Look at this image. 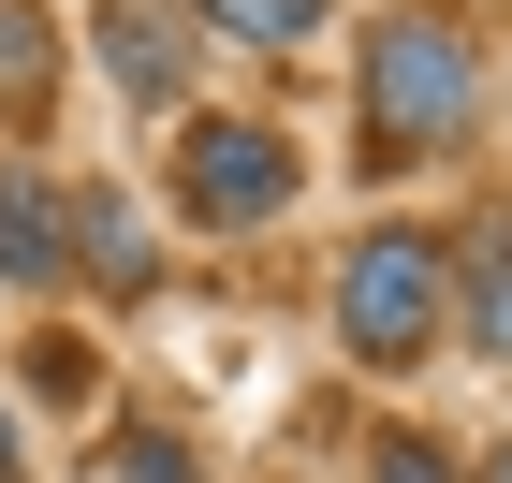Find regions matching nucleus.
Returning <instances> with one entry per match:
<instances>
[{"label":"nucleus","mask_w":512,"mask_h":483,"mask_svg":"<svg viewBox=\"0 0 512 483\" xmlns=\"http://www.w3.org/2000/svg\"><path fill=\"white\" fill-rule=\"evenodd\" d=\"M483 103V30L454 0H395L352 44V176H425Z\"/></svg>","instance_id":"1"},{"label":"nucleus","mask_w":512,"mask_h":483,"mask_svg":"<svg viewBox=\"0 0 512 483\" xmlns=\"http://www.w3.org/2000/svg\"><path fill=\"white\" fill-rule=\"evenodd\" d=\"M439 337H454V235L381 220V235L337 249V352H352L366 381H410Z\"/></svg>","instance_id":"2"},{"label":"nucleus","mask_w":512,"mask_h":483,"mask_svg":"<svg viewBox=\"0 0 512 483\" xmlns=\"http://www.w3.org/2000/svg\"><path fill=\"white\" fill-rule=\"evenodd\" d=\"M161 191H176L191 235H264V220H293V191H308V147L278 118H176Z\"/></svg>","instance_id":"3"},{"label":"nucleus","mask_w":512,"mask_h":483,"mask_svg":"<svg viewBox=\"0 0 512 483\" xmlns=\"http://www.w3.org/2000/svg\"><path fill=\"white\" fill-rule=\"evenodd\" d=\"M88 59H103V88H118L132 118H176L191 103V15L176 0H103L88 15Z\"/></svg>","instance_id":"4"},{"label":"nucleus","mask_w":512,"mask_h":483,"mask_svg":"<svg viewBox=\"0 0 512 483\" xmlns=\"http://www.w3.org/2000/svg\"><path fill=\"white\" fill-rule=\"evenodd\" d=\"M74 279V235H59V191H44L30 147H0V293H59Z\"/></svg>","instance_id":"5"},{"label":"nucleus","mask_w":512,"mask_h":483,"mask_svg":"<svg viewBox=\"0 0 512 483\" xmlns=\"http://www.w3.org/2000/svg\"><path fill=\"white\" fill-rule=\"evenodd\" d=\"M44 118H59V15L0 0V147H30Z\"/></svg>","instance_id":"6"},{"label":"nucleus","mask_w":512,"mask_h":483,"mask_svg":"<svg viewBox=\"0 0 512 483\" xmlns=\"http://www.w3.org/2000/svg\"><path fill=\"white\" fill-rule=\"evenodd\" d=\"M454 337H469L483 366H512V205L483 235H454Z\"/></svg>","instance_id":"7"},{"label":"nucleus","mask_w":512,"mask_h":483,"mask_svg":"<svg viewBox=\"0 0 512 483\" xmlns=\"http://www.w3.org/2000/svg\"><path fill=\"white\" fill-rule=\"evenodd\" d=\"M176 15H191V30H220V44H249V59H308L337 0H176Z\"/></svg>","instance_id":"8"},{"label":"nucleus","mask_w":512,"mask_h":483,"mask_svg":"<svg viewBox=\"0 0 512 483\" xmlns=\"http://www.w3.org/2000/svg\"><path fill=\"white\" fill-rule=\"evenodd\" d=\"M30 396H44V410H88V396H103L88 337H30Z\"/></svg>","instance_id":"9"},{"label":"nucleus","mask_w":512,"mask_h":483,"mask_svg":"<svg viewBox=\"0 0 512 483\" xmlns=\"http://www.w3.org/2000/svg\"><path fill=\"white\" fill-rule=\"evenodd\" d=\"M366 483H469V469H454L425 425H381V440H366Z\"/></svg>","instance_id":"10"},{"label":"nucleus","mask_w":512,"mask_h":483,"mask_svg":"<svg viewBox=\"0 0 512 483\" xmlns=\"http://www.w3.org/2000/svg\"><path fill=\"white\" fill-rule=\"evenodd\" d=\"M103 454H118L132 483H191V440H176V425H118V440H103Z\"/></svg>","instance_id":"11"},{"label":"nucleus","mask_w":512,"mask_h":483,"mask_svg":"<svg viewBox=\"0 0 512 483\" xmlns=\"http://www.w3.org/2000/svg\"><path fill=\"white\" fill-rule=\"evenodd\" d=\"M469 483H512V440H498V454H483V469H469Z\"/></svg>","instance_id":"12"},{"label":"nucleus","mask_w":512,"mask_h":483,"mask_svg":"<svg viewBox=\"0 0 512 483\" xmlns=\"http://www.w3.org/2000/svg\"><path fill=\"white\" fill-rule=\"evenodd\" d=\"M0 469H15V425H0Z\"/></svg>","instance_id":"13"},{"label":"nucleus","mask_w":512,"mask_h":483,"mask_svg":"<svg viewBox=\"0 0 512 483\" xmlns=\"http://www.w3.org/2000/svg\"><path fill=\"white\" fill-rule=\"evenodd\" d=\"M0 483H15V469H0Z\"/></svg>","instance_id":"14"}]
</instances>
